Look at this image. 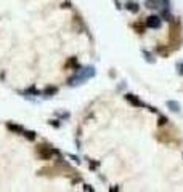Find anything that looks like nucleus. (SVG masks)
I'll list each match as a JSON object with an SVG mask.
<instances>
[{
	"mask_svg": "<svg viewBox=\"0 0 183 192\" xmlns=\"http://www.w3.org/2000/svg\"><path fill=\"white\" fill-rule=\"evenodd\" d=\"M93 75H95V71H93V67H87L84 72H79L77 75L71 77V78L68 80V83H69V85H79V83H84L87 78H90V77H93Z\"/></svg>",
	"mask_w": 183,
	"mask_h": 192,
	"instance_id": "1",
	"label": "nucleus"
},
{
	"mask_svg": "<svg viewBox=\"0 0 183 192\" xmlns=\"http://www.w3.org/2000/svg\"><path fill=\"white\" fill-rule=\"evenodd\" d=\"M162 24V21H161V18L159 16H148L146 18V21H145V26L146 27H151V29H159Z\"/></svg>",
	"mask_w": 183,
	"mask_h": 192,
	"instance_id": "2",
	"label": "nucleus"
},
{
	"mask_svg": "<svg viewBox=\"0 0 183 192\" xmlns=\"http://www.w3.org/2000/svg\"><path fill=\"white\" fill-rule=\"evenodd\" d=\"M37 154H39V157L42 160H48V158L55 154V151L50 149V147H47V146H39L37 147Z\"/></svg>",
	"mask_w": 183,
	"mask_h": 192,
	"instance_id": "3",
	"label": "nucleus"
},
{
	"mask_svg": "<svg viewBox=\"0 0 183 192\" xmlns=\"http://www.w3.org/2000/svg\"><path fill=\"white\" fill-rule=\"evenodd\" d=\"M125 99H127L132 106H137V107H146V104H145L143 101H140L137 96H135V95H130V93H129V95H125Z\"/></svg>",
	"mask_w": 183,
	"mask_h": 192,
	"instance_id": "4",
	"label": "nucleus"
},
{
	"mask_svg": "<svg viewBox=\"0 0 183 192\" xmlns=\"http://www.w3.org/2000/svg\"><path fill=\"white\" fill-rule=\"evenodd\" d=\"M167 107L173 112H180V104L177 101H167Z\"/></svg>",
	"mask_w": 183,
	"mask_h": 192,
	"instance_id": "5",
	"label": "nucleus"
},
{
	"mask_svg": "<svg viewBox=\"0 0 183 192\" xmlns=\"http://www.w3.org/2000/svg\"><path fill=\"white\" fill-rule=\"evenodd\" d=\"M125 7H127V10H129V11H132V13H137V11L140 10V5H138L137 2H129Z\"/></svg>",
	"mask_w": 183,
	"mask_h": 192,
	"instance_id": "6",
	"label": "nucleus"
},
{
	"mask_svg": "<svg viewBox=\"0 0 183 192\" xmlns=\"http://www.w3.org/2000/svg\"><path fill=\"white\" fill-rule=\"evenodd\" d=\"M148 8H161V0H146Z\"/></svg>",
	"mask_w": 183,
	"mask_h": 192,
	"instance_id": "7",
	"label": "nucleus"
},
{
	"mask_svg": "<svg viewBox=\"0 0 183 192\" xmlns=\"http://www.w3.org/2000/svg\"><path fill=\"white\" fill-rule=\"evenodd\" d=\"M7 128L11 130V131H16V133H23L24 130H23L21 125H13V123H7Z\"/></svg>",
	"mask_w": 183,
	"mask_h": 192,
	"instance_id": "8",
	"label": "nucleus"
},
{
	"mask_svg": "<svg viewBox=\"0 0 183 192\" xmlns=\"http://www.w3.org/2000/svg\"><path fill=\"white\" fill-rule=\"evenodd\" d=\"M55 93H58V88H56V87H47L44 90L45 96H51V95H55Z\"/></svg>",
	"mask_w": 183,
	"mask_h": 192,
	"instance_id": "9",
	"label": "nucleus"
},
{
	"mask_svg": "<svg viewBox=\"0 0 183 192\" xmlns=\"http://www.w3.org/2000/svg\"><path fill=\"white\" fill-rule=\"evenodd\" d=\"M167 122H169V120H167L166 115H159V120H157V125H159V126H164Z\"/></svg>",
	"mask_w": 183,
	"mask_h": 192,
	"instance_id": "10",
	"label": "nucleus"
},
{
	"mask_svg": "<svg viewBox=\"0 0 183 192\" xmlns=\"http://www.w3.org/2000/svg\"><path fill=\"white\" fill-rule=\"evenodd\" d=\"M23 133H24V136L27 139H31V141H34V139H35V133L34 131H23Z\"/></svg>",
	"mask_w": 183,
	"mask_h": 192,
	"instance_id": "11",
	"label": "nucleus"
},
{
	"mask_svg": "<svg viewBox=\"0 0 183 192\" xmlns=\"http://www.w3.org/2000/svg\"><path fill=\"white\" fill-rule=\"evenodd\" d=\"M177 69H178V74H180V75H183V63H178V64H177Z\"/></svg>",
	"mask_w": 183,
	"mask_h": 192,
	"instance_id": "12",
	"label": "nucleus"
},
{
	"mask_svg": "<svg viewBox=\"0 0 183 192\" xmlns=\"http://www.w3.org/2000/svg\"><path fill=\"white\" fill-rule=\"evenodd\" d=\"M143 55H145V56H146V59H149V61H151V63H154V59H153V56H151V55H149V53H148V51H143Z\"/></svg>",
	"mask_w": 183,
	"mask_h": 192,
	"instance_id": "13",
	"label": "nucleus"
},
{
	"mask_svg": "<svg viewBox=\"0 0 183 192\" xmlns=\"http://www.w3.org/2000/svg\"><path fill=\"white\" fill-rule=\"evenodd\" d=\"M50 123L53 126H59V122H56V120H50Z\"/></svg>",
	"mask_w": 183,
	"mask_h": 192,
	"instance_id": "14",
	"label": "nucleus"
},
{
	"mask_svg": "<svg viewBox=\"0 0 183 192\" xmlns=\"http://www.w3.org/2000/svg\"><path fill=\"white\" fill-rule=\"evenodd\" d=\"M84 189H85V191H90V192L93 191V189H92V187H90V186H87V184H85V186H84Z\"/></svg>",
	"mask_w": 183,
	"mask_h": 192,
	"instance_id": "15",
	"label": "nucleus"
}]
</instances>
